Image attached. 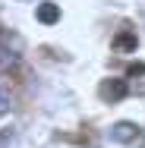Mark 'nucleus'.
Instances as JSON below:
<instances>
[{
    "label": "nucleus",
    "instance_id": "20e7f679",
    "mask_svg": "<svg viewBox=\"0 0 145 148\" xmlns=\"http://www.w3.org/2000/svg\"><path fill=\"white\" fill-rule=\"evenodd\" d=\"M104 95H107V98H123V95H126V82H123V79L111 82V85L104 88Z\"/></svg>",
    "mask_w": 145,
    "mask_h": 148
},
{
    "label": "nucleus",
    "instance_id": "7ed1b4c3",
    "mask_svg": "<svg viewBox=\"0 0 145 148\" xmlns=\"http://www.w3.org/2000/svg\"><path fill=\"white\" fill-rule=\"evenodd\" d=\"M114 47H117V51H123V54H133V51L139 47V38H136L133 32H120V35L114 38Z\"/></svg>",
    "mask_w": 145,
    "mask_h": 148
},
{
    "label": "nucleus",
    "instance_id": "f257e3e1",
    "mask_svg": "<svg viewBox=\"0 0 145 148\" xmlns=\"http://www.w3.org/2000/svg\"><path fill=\"white\" fill-rule=\"evenodd\" d=\"M136 136H139V126H136V123H129V120L114 123V126H111V132H107V139H111V142H120V145L136 142Z\"/></svg>",
    "mask_w": 145,
    "mask_h": 148
},
{
    "label": "nucleus",
    "instance_id": "423d86ee",
    "mask_svg": "<svg viewBox=\"0 0 145 148\" xmlns=\"http://www.w3.org/2000/svg\"><path fill=\"white\" fill-rule=\"evenodd\" d=\"M10 142H13V129H3L0 132V148H6Z\"/></svg>",
    "mask_w": 145,
    "mask_h": 148
},
{
    "label": "nucleus",
    "instance_id": "39448f33",
    "mask_svg": "<svg viewBox=\"0 0 145 148\" xmlns=\"http://www.w3.org/2000/svg\"><path fill=\"white\" fill-rule=\"evenodd\" d=\"M10 107H13V95H10V88L0 82V114H6Z\"/></svg>",
    "mask_w": 145,
    "mask_h": 148
},
{
    "label": "nucleus",
    "instance_id": "f03ea898",
    "mask_svg": "<svg viewBox=\"0 0 145 148\" xmlns=\"http://www.w3.org/2000/svg\"><path fill=\"white\" fill-rule=\"evenodd\" d=\"M35 16H38L41 25H54V22H60V6L57 3H38Z\"/></svg>",
    "mask_w": 145,
    "mask_h": 148
}]
</instances>
